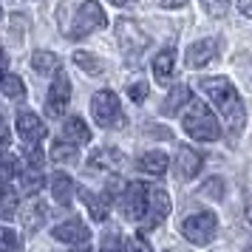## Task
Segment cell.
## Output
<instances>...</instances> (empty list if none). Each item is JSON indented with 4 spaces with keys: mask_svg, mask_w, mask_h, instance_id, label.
<instances>
[{
    "mask_svg": "<svg viewBox=\"0 0 252 252\" xmlns=\"http://www.w3.org/2000/svg\"><path fill=\"white\" fill-rule=\"evenodd\" d=\"M201 88L218 105V111H221L224 122H227L229 142L235 145L241 136V130L247 127V105L241 99V94L235 91V85L227 77H207V80H201Z\"/></svg>",
    "mask_w": 252,
    "mask_h": 252,
    "instance_id": "obj_1",
    "label": "cell"
},
{
    "mask_svg": "<svg viewBox=\"0 0 252 252\" xmlns=\"http://www.w3.org/2000/svg\"><path fill=\"white\" fill-rule=\"evenodd\" d=\"M114 32H116V43H119V51H122L125 63L136 68L142 54H145L148 46H150V37L145 34V32L139 29V23H133L130 17H116Z\"/></svg>",
    "mask_w": 252,
    "mask_h": 252,
    "instance_id": "obj_2",
    "label": "cell"
},
{
    "mask_svg": "<svg viewBox=\"0 0 252 252\" xmlns=\"http://www.w3.org/2000/svg\"><path fill=\"white\" fill-rule=\"evenodd\" d=\"M105 26H108V14H105L102 3H99V0H85L80 9H77L74 26H71L65 34H68L71 40H82V37H88L91 32L105 29Z\"/></svg>",
    "mask_w": 252,
    "mask_h": 252,
    "instance_id": "obj_3",
    "label": "cell"
},
{
    "mask_svg": "<svg viewBox=\"0 0 252 252\" xmlns=\"http://www.w3.org/2000/svg\"><path fill=\"white\" fill-rule=\"evenodd\" d=\"M184 130L193 139H201V142H216L221 136V125H218L216 114L207 108V105H193V111L184 116Z\"/></svg>",
    "mask_w": 252,
    "mask_h": 252,
    "instance_id": "obj_4",
    "label": "cell"
},
{
    "mask_svg": "<svg viewBox=\"0 0 252 252\" xmlns=\"http://www.w3.org/2000/svg\"><path fill=\"white\" fill-rule=\"evenodd\" d=\"M91 111H94V119H96L105 130H114V127L125 125L122 105H119V96H116L114 91H96V94H94Z\"/></svg>",
    "mask_w": 252,
    "mask_h": 252,
    "instance_id": "obj_5",
    "label": "cell"
},
{
    "mask_svg": "<svg viewBox=\"0 0 252 252\" xmlns=\"http://www.w3.org/2000/svg\"><path fill=\"white\" fill-rule=\"evenodd\" d=\"M218 232V218L213 213H193L182 221V235L195 247H207Z\"/></svg>",
    "mask_w": 252,
    "mask_h": 252,
    "instance_id": "obj_6",
    "label": "cell"
},
{
    "mask_svg": "<svg viewBox=\"0 0 252 252\" xmlns=\"http://www.w3.org/2000/svg\"><path fill=\"white\" fill-rule=\"evenodd\" d=\"M148 193H150L148 184L133 182L119 195V207H122V216L127 221H145V216H148Z\"/></svg>",
    "mask_w": 252,
    "mask_h": 252,
    "instance_id": "obj_7",
    "label": "cell"
},
{
    "mask_svg": "<svg viewBox=\"0 0 252 252\" xmlns=\"http://www.w3.org/2000/svg\"><path fill=\"white\" fill-rule=\"evenodd\" d=\"M68 99H71V80L65 77V71L60 68L57 74H54L51 88H48L46 114H48V116H63V111L68 108Z\"/></svg>",
    "mask_w": 252,
    "mask_h": 252,
    "instance_id": "obj_8",
    "label": "cell"
},
{
    "mask_svg": "<svg viewBox=\"0 0 252 252\" xmlns=\"http://www.w3.org/2000/svg\"><path fill=\"white\" fill-rule=\"evenodd\" d=\"M201 164H204V156H201L198 150L187 148V145L179 148V153H176V176H179L182 182L195 179V176L201 173Z\"/></svg>",
    "mask_w": 252,
    "mask_h": 252,
    "instance_id": "obj_9",
    "label": "cell"
},
{
    "mask_svg": "<svg viewBox=\"0 0 252 252\" xmlns=\"http://www.w3.org/2000/svg\"><path fill=\"white\" fill-rule=\"evenodd\" d=\"M216 57H218V40L207 37V40H198V43H193L187 48L184 63H187V68H204L207 63H213Z\"/></svg>",
    "mask_w": 252,
    "mask_h": 252,
    "instance_id": "obj_10",
    "label": "cell"
},
{
    "mask_svg": "<svg viewBox=\"0 0 252 252\" xmlns=\"http://www.w3.org/2000/svg\"><path fill=\"white\" fill-rule=\"evenodd\" d=\"M167 216H170V195L164 193L161 187H150V193H148V216H145L148 227L161 224Z\"/></svg>",
    "mask_w": 252,
    "mask_h": 252,
    "instance_id": "obj_11",
    "label": "cell"
},
{
    "mask_svg": "<svg viewBox=\"0 0 252 252\" xmlns=\"http://www.w3.org/2000/svg\"><path fill=\"white\" fill-rule=\"evenodd\" d=\"M54 238L77 247V244H85L91 238V229H88V224H82L80 218H71V221H63V224L54 227Z\"/></svg>",
    "mask_w": 252,
    "mask_h": 252,
    "instance_id": "obj_12",
    "label": "cell"
},
{
    "mask_svg": "<svg viewBox=\"0 0 252 252\" xmlns=\"http://www.w3.org/2000/svg\"><path fill=\"white\" fill-rule=\"evenodd\" d=\"M17 130H20V136H23L29 145H40L43 136H46V127L40 122V116L32 114V111H20V114H17Z\"/></svg>",
    "mask_w": 252,
    "mask_h": 252,
    "instance_id": "obj_13",
    "label": "cell"
},
{
    "mask_svg": "<svg viewBox=\"0 0 252 252\" xmlns=\"http://www.w3.org/2000/svg\"><path fill=\"white\" fill-rule=\"evenodd\" d=\"M46 218H48V207L43 201H26L20 207V221H23V227L29 232H37V229L43 227Z\"/></svg>",
    "mask_w": 252,
    "mask_h": 252,
    "instance_id": "obj_14",
    "label": "cell"
},
{
    "mask_svg": "<svg viewBox=\"0 0 252 252\" xmlns=\"http://www.w3.org/2000/svg\"><path fill=\"white\" fill-rule=\"evenodd\" d=\"M63 142H71V145H88V142H91V130H88V125H85V119H80V116L65 119V125H63Z\"/></svg>",
    "mask_w": 252,
    "mask_h": 252,
    "instance_id": "obj_15",
    "label": "cell"
},
{
    "mask_svg": "<svg viewBox=\"0 0 252 252\" xmlns=\"http://www.w3.org/2000/svg\"><path fill=\"white\" fill-rule=\"evenodd\" d=\"M193 99V94H190V88H184V85H176L170 94H167V99L161 102V108H159V114L161 116H176L179 111H182L184 105Z\"/></svg>",
    "mask_w": 252,
    "mask_h": 252,
    "instance_id": "obj_16",
    "label": "cell"
},
{
    "mask_svg": "<svg viewBox=\"0 0 252 252\" xmlns=\"http://www.w3.org/2000/svg\"><path fill=\"white\" fill-rule=\"evenodd\" d=\"M80 195H82V201H85V207H88V213H91L94 221H105V218H108V213H111L108 195H96V193H91L88 187H82Z\"/></svg>",
    "mask_w": 252,
    "mask_h": 252,
    "instance_id": "obj_17",
    "label": "cell"
},
{
    "mask_svg": "<svg viewBox=\"0 0 252 252\" xmlns=\"http://www.w3.org/2000/svg\"><path fill=\"white\" fill-rule=\"evenodd\" d=\"M51 193H54L57 204L68 207L71 198H74V179H71L68 173H54L51 176Z\"/></svg>",
    "mask_w": 252,
    "mask_h": 252,
    "instance_id": "obj_18",
    "label": "cell"
},
{
    "mask_svg": "<svg viewBox=\"0 0 252 252\" xmlns=\"http://www.w3.org/2000/svg\"><path fill=\"white\" fill-rule=\"evenodd\" d=\"M173 65H176V51H173V48L159 51V54H156V60H153V77H156V82L167 85V82H170V77H173Z\"/></svg>",
    "mask_w": 252,
    "mask_h": 252,
    "instance_id": "obj_19",
    "label": "cell"
},
{
    "mask_svg": "<svg viewBox=\"0 0 252 252\" xmlns=\"http://www.w3.org/2000/svg\"><path fill=\"white\" fill-rule=\"evenodd\" d=\"M122 164V153L116 148H99L88 159V167L91 170H111V167H119Z\"/></svg>",
    "mask_w": 252,
    "mask_h": 252,
    "instance_id": "obj_20",
    "label": "cell"
},
{
    "mask_svg": "<svg viewBox=\"0 0 252 252\" xmlns=\"http://www.w3.org/2000/svg\"><path fill=\"white\" fill-rule=\"evenodd\" d=\"M139 170L148 173V176H164L167 173V156L161 150H148L142 159H139Z\"/></svg>",
    "mask_w": 252,
    "mask_h": 252,
    "instance_id": "obj_21",
    "label": "cell"
},
{
    "mask_svg": "<svg viewBox=\"0 0 252 252\" xmlns=\"http://www.w3.org/2000/svg\"><path fill=\"white\" fill-rule=\"evenodd\" d=\"M32 68L37 74H57L60 71V60L57 54H51V51H34V57H32Z\"/></svg>",
    "mask_w": 252,
    "mask_h": 252,
    "instance_id": "obj_22",
    "label": "cell"
},
{
    "mask_svg": "<svg viewBox=\"0 0 252 252\" xmlns=\"http://www.w3.org/2000/svg\"><path fill=\"white\" fill-rule=\"evenodd\" d=\"M0 94H6L12 99H20V96H26V82L17 74H3L0 71Z\"/></svg>",
    "mask_w": 252,
    "mask_h": 252,
    "instance_id": "obj_23",
    "label": "cell"
},
{
    "mask_svg": "<svg viewBox=\"0 0 252 252\" xmlns=\"http://www.w3.org/2000/svg\"><path fill=\"white\" fill-rule=\"evenodd\" d=\"M74 63H77V65L85 71V74H91V77H99V74H105L102 60L96 57V54H88V51H77V54H74Z\"/></svg>",
    "mask_w": 252,
    "mask_h": 252,
    "instance_id": "obj_24",
    "label": "cell"
},
{
    "mask_svg": "<svg viewBox=\"0 0 252 252\" xmlns=\"http://www.w3.org/2000/svg\"><path fill=\"white\" fill-rule=\"evenodd\" d=\"M48 156L57 161V164H74L77 161V148L71 142H54L51 150H48Z\"/></svg>",
    "mask_w": 252,
    "mask_h": 252,
    "instance_id": "obj_25",
    "label": "cell"
},
{
    "mask_svg": "<svg viewBox=\"0 0 252 252\" xmlns=\"http://www.w3.org/2000/svg\"><path fill=\"white\" fill-rule=\"evenodd\" d=\"M40 187H43V173L37 170V167H29V170L23 173V179H20V190H23L26 195H34Z\"/></svg>",
    "mask_w": 252,
    "mask_h": 252,
    "instance_id": "obj_26",
    "label": "cell"
},
{
    "mask_svg": "<svg viewBox=\"0 0 252 252\" xmlns=\"http://www.w3.org/2000/svg\"><path fill=\"white\" fill-rule=\"evenodd\" d=\"M99 252H125V244H122L119 229H105L102 241H99Z\"/></svg>",
    "mask_w": 252,
    "mask_h": 252,
    "instance_id": "obj_27",
    "label": "cell"
},
{
    "mask_svg": "<svg viewBox=\"0 0 252 252\" xmlns=\"http://www.w3.org/2000/svg\"><path fill=\"white\" fill-rule=\"evenodd\" d=\"M0 252H23V244H20L14 229L0 227Z\"/></svg>",
    "mask_w": 252,
    "mask_h": 252,
    "instance_id": "obj_28",
    "label": "cell"
},
{
    "mask_svg": "<svg viewBox=\"0 0 252 252\" xmlns=\"http://www.w3.org/2000/svg\"><path fill=\"white\" fill-rule=\"evenodd\" d=\"M17 167H20V164H17V159H14V156H9V153H0V182L9 184L14 179Z\"/></svg>",
    "mask_w": 252,
    "mask_h": 252,
    "instance_id": "obj_29",
    "label": "cell"
},
{
    "mask_svg": "<svg viewBox=\"0 0 252 252\" xmlns=\"http://www.w3.org/2000/svg\"><path fill=\"white\" fill-rule=\"evenodd\" d=\"M0 204H3V216H12L14 204H17V193L6 182H0Z\"/></svg>",
    "mask_w": 252,
    "mask_h": 252,
    "instance_id": "obj_30",
    "label": "cell"
},
{
    "mask_svg": "<svg viewBox=\"0 0 252 252\" xmlns=\"http://www.w3.org/2000/svg\"><path fill=\"white\" fill-rule=\"evenodd\" d=\"M229 0H201V9H204L210 17H224L227 14Z\"/></svg>",
    "mask_w": 252,
    "mask_h": 252,
    "instance_id": "obj_31",
    "label": "cell"
},
{
    "mask_svg": "<svg viewBox=\"0 0 252 252\" xmlns=\"http://www.w3.org/2000/svg\"><path fill=\"white\" fill-rule=\"evenodd\" d=\"M201 195H210V198H224V179H210V182L201 187Z\"/></svg>",
    "mask_w": 252,
    "mask_h": 252,
    "instance_id": "obj_32",
    "label": "cell"
},
{
    "mask_svg": "<svg viewBox=\"0 0 252 252\" xmlns=\"http://www.w3.org/2000/svg\"><path fill=\"white\" fill-rule=\"evenodd\" d=\"M125 252H153V250H150V244L142 235H133L130 241H125Z\"/></svg>",
    "mask_w": 252,
    "mask_h": 252,
    "instance_id": "obj_33",
    "label": "cell"
},
{
    "mask_svg": "<svg viewBox=\"0 0 252 252\" xmlns=\"http://www.w3.org/2000/svg\"><path fill=\"white\" fill-rule=\"evenodd\" d=\"M127 94H130L133 102H145V99H148V85H145V82H136V85L127 88Z\"/></svg>",
    "mask_w": 252,
    "mask_h": 252,
    "instance_id": "obj_34",
    "label": "cell"
},
{
    "mask_svg": "<svg viewBox=\"0 0 252 252\" xmlns=\"http://www.w3.org/2000/svg\"><path fill=\"white\" fill-rule=\"evenodd\" d=\"M127 187L122 182H119V176H111V179H108V193H114V195H122L125 193Z\"/></svg>",
    "mask_w": 252,
    "mask_h": 252,
    "instance_id": "obj_35",
    "label": "cell"
},
{
    "mask_svg": "<svg viewBox=\"0 0 252 252\" xmlns=\"http://www.w3.org/2000/svg\"><path fill=\"white\" fill-rule=\"evenodd\" d=\"M9 142H12V136H9V127L3 125V116H0V150L6 148Z\"/></svg>",
    "mask_w": 252,
    "mask_h": 252,
    "instance_id": "obj_36",
    "label": "cell"
},
{
    "mask_svg": "<svg viewBox=\"0 0 252 252\" xmlns=\"http://www.w3.org/2000/svg\"><path fill=\"white\" fill-rule=\"evenodd\" d=\"M159 3L164 6V9H182L187 0H159Z\"/></svg>",
    "mask_w": 252,
    "mask_h": 252,
    "instance_id": "obj_37",
    "label": "cell"
},
{
    "mask_svg": "<svg viewBox=\"0 0 252 252\" xmlns=\"http://www.w3.org/2000/svg\"><path fill=\"white\" fill-rule=\"evenodd\" d=\"M241 14H252V0H238Z\"/></svg>",
    "mask_w": 252,
    "mask_h": 252,
    "instance_id": "obj_38",
    "label": "cell"
},
{
    "mask_svg": "<svg viewBox=\"0 0 252 252\" xmlns=\"http://www.w3.org/2000/svg\"><path fill=\"white\" fill-rule=\"evenodd\" d=\"M111 3H114V6H133L136 0H111Z\"/></svg>",
    "mask_w": 252,
    "mask_h": 252,
    "instance_id": "obj_39",
    "label": "cell"
},
{
    "mask_svg": "<svg viewBox=\"0 0 252 252\" xmlns=\"http://www.w3.org/2000/svg\"><path fill=\"white\" fill-rule=\"evenodd\" d=\"M6 68V51H3V48H0V71Z\"/></svg>",
    "mask_w": 252,
    "mask_h": 252,
    "instance_id": "obj_40",
    "label": "cell"
},
{
    "mask_svg": "<svg viewBox=\"0 0 252 252\" xmlns=\"http://www.w3.org/2000/svg\"><path fill=\"white\" fill-rule=\"evenodd\" d=\"M244 252H252V238H247V244H244Z\"/></svg>",
    "mask_w": 252,
    "mask_h": 252,
    "instance_id": "obj_41",
    "label": "cell"
},
{
    "mask_svg": "<svg viewBox=\"0 0 252 252\" xmlns=\"http://www.w3.org/2000/svg\"><path fill=\"white\" fill-rule=\"evenodd\" d=\"M247 218H250V224H252V204L247 207Z\"/></svg>",
    "mask_w": 252,
    "mask_h": 252,
    "instance_id": "obj_42",
    "label": "cell"
},
{
    "mask_svg": "<svg viewBox=\"0 0 252 252\" xmlns=\"http://www.w3.org/2000/svg\"><path fill=\"white\" fill-rule=\"evenodd\" d=\"M77 252H91V250H88V247H80V250H77Z\"/></svg>",
    "mask_w": 252,
    "mask_h": 252,
    "instance_id": "obj_43",
    "label": "cell"
},
{
    "mask_svg": "<svg viewBox=\"0 0 252 252\" xmlns=\"http://www.w3.org/2000/svg\"><path fill=\"white\" fill-rule=\"evenodd\" d=\"M0 17H3V9H0Z\"/></svg>",
    "mask_w": 252,
    "mask_h": 252,
    "instance_id": "obj_44",
    "label": "cell"
},
{
    "mask_svg": "<svg viewBox=\"0 0 252 252\" xmlns=\"http://www.w3.org/2000/svg\"><path fill=\"white\" fill-rule=\"evenodd\" d=\"M164 252H173V250H164Z\"/></svg>",
    "mask_w": 252,
    "mask_h": 252,
    "instance_id": "obj_45",
    "label": "cell"
}]
</instances>
